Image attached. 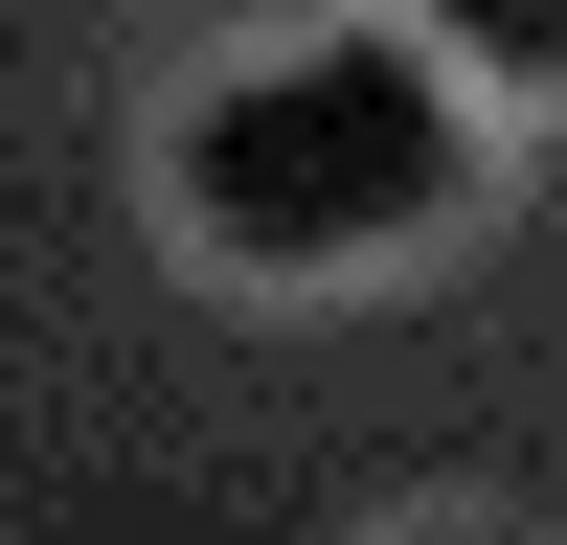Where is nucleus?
Listing matches in <instances>:
<instances>
[{
	"label": "nucleus",
	"instance_id": "obj_2",
	"mask_svg": "<svg viewBox=\"0 0 567 545\" xmlns=\"http://www.w3.org/2000/svg\"><path fill=\"white\" fill-rule=\"evenodd\" d=\"M454 45H477V69H567V0H432Z\"/></svg>",
	"mask_w": 567,
	"mask_h": 545
},
{
	"label": "nucleus",
	"instance_id": "obj_1",
	"mask_svg": "<svg viewBox=\"0 0 567 545\" xmlns=\"http://www.w3.org/2000/svg\"><path fill=\"white\" fill-rule=\"evenodd\" d=\"M432 182H454V114H432L409 45H296V69H250V91L182 114V205H205L227 250H272V272L386 250Z\"/></svg>",
	"mask_w": 567,
	"mask_h": 545
}]
</instances>
